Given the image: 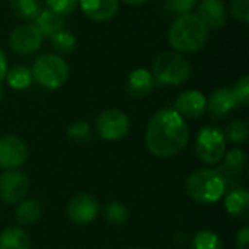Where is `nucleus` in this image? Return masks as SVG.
Masks as SVG:
<instances>
[{"label": "nucleus", "mask_w": 249, "mask_h": 249, "mask_svg": "<svg viewBox=\"0 0 249 249\" xmlns=\"http://www.w3.org/2000/svg\"><path fill=\"white\" fill-rule=\"evenodd\" d=\"M188 140V124L175 109H160L152 115L146 130V147L152 155L175 156L187 147Z\"/></svg>", "instance_id": "obj_1"}, {"label": "nucleus", "mask_w": 249, "mask_h": 249, "mask_svg": "<svg viewBox=\"0 0 249 249\" xmlns=\"http://www.w3.org/2000/svg\"><path fill=\"white\" fill-rule=\"evenodd\" d=\"M207 38V26L193 12L177 16L168 31V41L172 50L181 54H190L201 50L206 45Z\"/></svg>", "instance_id": "obj_2"}, {"label": "nucleus", "mask_w": 249, "mask_h": 249, "mask_svg": "<svg viewBox=\"0 0 249 249\" xmlns=\"http://www.w3.org/2000/svg\"><path fill=\"white\" fill-rule=\"evenodd\" d=\"M226 178L214 169H197L188 175L185 191L198 204H214L226 194Z\"/></svg>", "instance_id": "obj_3"}, {"label": "nucleus", "mask_w": 249, "mask_h": 249, "mask_svg": "<svg viewBox=\"0 0 249 249\" xmlns=\"http://www.w3.org/2000/svg\"><path fill=\"white\" fill-rule=\"evenodd\" d=\"M193 73L190 60L177 51H162L152 63V74L156 83L179 86L184 85Z\"/></svg>", "instance_id": "obj_4"}, {"label": "nucleus", "mask_w": 249, "mask_h": 249, "mask_svg": "<svg viewBox=\"0 0 249 249\" xmlns=\"http://www.w3.org/2000/svg\"><path fill=\"white\" fill-rule=\"evenodd\" d=\"M32 79L44 89L55 90L61 88L70 74L67 61L58 54H42L39 55L31 69Z\"/></svg>", "instance_id": "obj_5"}, {"label": "nucleus", "mask_w": 249, "mask_h": 249, "mask_svg": "<svg viewBox=\"0 0 249 249\" xmlns=\"http://www.w3.org/2000/svg\"><path fill=\"white\" fill-rule=\"evenodd\" d=\"M196 153L206 165L219 163L226 153V136L213 125L203 127L196 139Z\"/></svg>", "instance_id": "obj_6"}, {"label": "nucleus", "mask_w": 249, "mask_h": 249, "mask_svg": "<svg viewBox=\"0 0 249 249\" xmlns=\"http://www.w3.org/2000/svg\"><path fill=\"white\" fill-rule=\"evenodd\" d=\"M95 128L101 139L115 142L124 139L130 131V118L125 112L111 108L102 111L95 120Z\"/></svg>", "instance_id": "obj_7"}, {"label": "nucleus", "mask_w": 249, "mask_h": 249, "mask_svg": "<svg viewBox=\"0 0 249 249\" xmlns=\"http://www.w3.org/2000/svg\"><path fill=\"white\" fill-rule=\"evenodd\" d=\"M44 36L34 23H23L16 26L9 35L10 48L20 55L34 54L42 45Z\"/></svg>", "instance_id": "obj_8"}, {"label": "nucleus", "mask_w": 249, "mask_h": 249, "mask_svg": "<svg viewBox=\"0 0 249 249\" xmlns=\"http://www.w3.org/2000/svg\"><path fill=\"white\" fill-rule=\"evenodd\" d=\"M29 190L28 177L19 169H7L0 175V198L7 204L20 203Z\"/></svg>", "instance_id": "obj_9"}, {"label": "nucleus", "mask_w": 249, "mask_h": 249, "mask_svg": "<svg viewBox=\"0 0 249 249\" xmlns=\"http://www.w3.org/2000/svg\"><path fill=\"white\" fill-rule=\"evenodd\" d=\"M99 213L98 200L86 193L76 194L67 204V216L76 225H88L96 219Z\"/></svg>", "instance_id": "obj_10"}, {"label": "nucleus", "mask_w": 249, "mask_h": 249, "mask_svg": "<svg viewBox=\"0 0 249 249\" xmlns=\"http://www.w3.org/2000/svg\"><path fill=\"white\" fill-rule=\"evenodd\" d=\"M28 158V149L23 140L13 134L0 137V168L4 171L16 169L25 163Z\"/></svg>", "instance_id": "obj_11"}, {"label": "nucleus", "mask_w": 249, "mask_h": 249, "mask_svg": "<svg viewBox=\"0 0 249 249\" xmlns=\"http://www.w3.org/2000/svg\"><path fill=\"white\" fill-rule=\"evenodd\" d=\"M207 109V98L200 90H185L175 101V111L182 118H200Z\"/></svg>", "instance_id": "obj_12"}, {"label": "nucleus", "mask_w": 249, "mask_h": 249, "mask_svg": "<svg viewBox=\"0 0 249 249\" xmlns=\"http://www.w3.org/2000/svg\"><path fill=\"white\" fill-rule=\"evenodd\" d=\"M207 29H219L226 22V6L222 0L197 1V13Z\"/></svg>", "instance_id": "obj_13"}, {"label": "nucleus", "mask_w": 249, "mask_h": 249, "mask_svg": "<svg viewBox=\"0 0 249 249\" xmlns=\"http://www.w3.org/2000/svg\"><path fill=\"white\" fill-rule=\"evenodd\" d=\"M77 4L83 15L95 22L112 19L120 9V0H79Z\"/></svg>", "instance_id": "obj_14"}, {"label": "nucleus", "mask_w": 249, "mask_h": 249, "mask_svg": "<svg viewBox=\"0 0 249 249\" xmlns=\"http://www.w3.org/2000/svg\"><path fill=\"white\" fill-rule=\"evenodd\" d=\"M236 107L238 104L231 88L216 89L207 99V109L210 115L217 120L226 118Z\"/></svg>", "instance_id": "obj_15"}, {"label": "nucleus", "mask_w": 249, "mask_h": 249, "mask_svg": "<svg viewBox=\"0 0 249 249\" xmlns=\"http://www.w3.org/2000/svg\"><path fill=\"white\" fill-rule=\"evenodd\" d=\"M155 86H156V80L152 71L146 69H136L128 74L127 92L133 98H137V99L146 98L147 95H150Z\"/></svg>", "instance_id": "obj_16"}, {"label": "nucleus", "mask_w": 249, "mask_h": 249, "mask_svg": "<svg viewBox=\"0 0 249 249\" xmlns=\"http://www.w3.org/2000/svg\"><path fill=\"white\" fill-rule=\"evenodd\" d=\"M225 209L229 216L235 219H248L249 194L245 188L232 190L225 198Z\"/></svg>", "instance_id": "obj_17"}, {"label": "nucleus", "mask_w": 249, "mask_h": 249, "mask_svg": "<svg viewBox=\"0 0 249 249\" xmlns=\"http://www.w3.org/2000/svg\"><path fill=\"white\" fill-rule=\"evenodd\" d=\"M35 26L39 29V32L42 34V36L45 38H51L53 35H55L57 32H60L61 29H64V20L63 16L48 10V9H41L39 13L35 16Z\"/></svg>", "instance_id": "obj_18"}, {"label": "nucleus", "mask_w": 249, "mask_h": 249, "mask_svg": "<svg viewBox=\"0 0 249 249\" xmlns=\"http://www.w3.org/2000/svg\"><path fill=\"white\" fill-rule=\"evenodd\" d=\"M42 213V207L38 200H22L16 209L15 217L19 226L35 225Z\"/></svg>", "instance_id": "obj_19"}, {"label": "nucleus", "mask_w": 249, "mask_h": 249, "mask_svg": "<svg viewBox=\"0 0 249 249\" xmlns=\"http://www.w3.org/2000/svg\"><path fill=\"white\" fill-rule=\"evenodd\" d=\"M223 165L220 166L219 172L226 178V175L229 177H236V175H241L242 171L245 169V165H247V155L242 149H232L229 150L228 153H225L223 156Z\"/></svg>", "instance_id": "obj_20"}, {"label": "nucleus", "mask_w": 249, "mask_h": 249, "mask_svg": "<svg viewBox=\"0 0 249 249\" xmlns=\"http://www.w3.org/2000/svg\"><path fill=\"white\" fill-rule=\"evenodd\" d=\"M0 249H31L29 235L22 228H7L0 233Z\"/></svg>", "instance_id": "obj_21"}, {"label": "nucleus", "mask_w": 249, "mask_h": 249, "mask_svg": "<svg viewBox=\"0 0 249 249\" xmlns=\"http://www.w3.org/2000/svg\"><path fill=\"white\" fill-rule=\"evenodd\" d=\"M4 80H6L7 86L15 89V90H25L34 82L31 69H28L26 66H22V64H18V66H13L12 69H7Z\"/></svg>", "instance_id": "obj_22"}, {"label": "nucleus", "mask_w": 249, "mask_h": 249, "mask_svg": "<svg viewBox=\"0 0 249 249\" xmlns=\"http://www.w3.org/2000/svg\"><path fill=\"white\" fill-rule=\"evenodd\" d=\"M104 217L112 226H123V225L127 223V220L130 217V213H128L127 207L123 203L111 201L104 209Z\"/></svg>", "instance_id": "obj_23"}, {"label": "nucleus", "mask_w": 249, "mask_h": 249, "mask_svg": "<svg viewBox=\"0 0 249 249\" xmlns=\"http://www.w3.org/2000/svg\"><path fill=\"white\" fill-rule=\"evenodd\" d=\"M13 13L22 19H35L41 10V0H9Z\"/></svg>", "instance_id": "obj_24"}, {"label": "nucleus", "mask_w": 249, "mask_h": 249, "mask_svg": "<svg viewBox=\"0 0 249 249\" xmlns=\"http://www.w3.org/2000/svg\"><path fill=\"white\" fill-rule=\"evenodd\" d=\"M193 249H223L220 236L212 231H200L193 238Z\"/></svg>", "instance_id": "obj_25"}, {"label": "nucleus", "mask_w": 249, "mask_h": 249, "mask_svg": "<svg viewBox=\"0 0 249 249\" xmlns=\"http://www.w3.org/2000/svg\"><path fill=\"white\" fill-rule=\"evenodd\" d=\"M67 137L74 144H86L92 139V130L85 121H74L67 128Z\"/></svg>", "instance_id": "obj_26"}, {"label": "nucleus", "mask_w": 249, "mask_h": 249, "mask_svg": "<svg viewBox=\"0 0 249 249\" xmlns=\"http://www.w3.org/2000/svg\"><path fill=\"white\" fill-rule=\"evenodd\" d=\"M51 42H53L54 50L58 51L60 54H69L76 48V38L67 29H61L55 35H53Z\"/></svg>", "instance_id": "obj_27"}, {"label": "nucleus", "mask_w": 249, "mask_h": 249, "mask_svg": "<svg viewBox=\"0 0 249 249\" xmlns=\"http://www.w3.org/2000/svg\"><path fill=\"white\" fill-rule=\"evenodd\" d=\"M225 136L232 142V143H244L249 137V125L245 120H233L229 123Z\"/></svg>", "instance_id": "obj_28"}, {"label": "nucleus", "mask_w": 249, "mask_h": 249, "mask_svg": "<svg viewBox=\"0 0 249 249\" xmlns=\"http://www.w3.org/2000/svg\"><path fill=\"white\" fill-rule=\"evenodd\" d=\"M79 0H45V9L60 15L67 16L74 12Z\"/></svg>", "instance_id": "obj_29"}, {"label": "nucleus", "mask_w": 249, "mask_h": 249, "mask_svg": "<svg viewBox=\"0 0 249 249\" xmlns=\"http://www.w3.org/2000/svg\"><path fill=\"white\" fill-rule=\"evenodd\" d=\"M233 92V96L236 99L238 105H248L249 102V76L245 74L235 83L233 88H231Z\"/></svg>", "instance_id": "obj_30"}, {"label": "nucleus", "mask_w": 249, "mask_h": 249, "mask_svg": "<svg viewBox=\"0 0 249 249\" xmlns=\"http://www.w3.org/2000/svg\"><path fill=\"white\" fill-rule=\"evenodd\" d=\"M198 0H166V9L169 13L181 16L185 13H190L196 6Z\"/></svg>", "instance_id": "obj_31"}, {"label": "nucleus", "mask_w": 249, "mask_h": 249, "mask_svg": "<svg viewBox=\"0 0 249 249\" xmlns=\"http://www.w3.org/2000/svg\"><path fill=\"white\" fill-rule=\"evenodd\" d=\"M231 13L238 22L244 25L249 23V0H232Z\"/></svg>", "instance_id": "obj_32"}, {"label": "nucleus", "mask_w": 249, "mask_h": 249, "mask_svg": "<svg viewBox=\"0 0 249 249\" xmlns=\"http://www.w3.org/2000/svg\"><path fill=\"white\" fill-rule=\"evenodd\" d=\"M236 248L249 249V226H244L236 235Z\"/></svg>", "instance_id": "obj_33"}, {"label": "nucleus", "mask_w": 249, "mask_h": 249, "mask_svg": "<svg viewBox=\"0 0 249 249\" xmlns=\"http://www.w3.org/2000/svg\"><path fill=\"white\" fill-rule=\"evenodd\" d=\"M6 73H7V58H6L4 51L0 48V83L4 80Z\"/></svg>", "instance_id": "obj_34"}, {"label": "nucleus", "mask_w": 249, "mask_h": 249, "mask_svg": "<svg viewBox=\"0 0 249 249\" xmlns=\"http://www.w3.org/2000/svg\"><path fill=\"white\" fill-rule=\"evenodd\" d=\"M121 1H124L127 4H131V6H139V4H143V3H146L149 0H121Z\"/></svg>", "instance_id": "obj_35"}, {"label": "nucleus", "mask_w": 249, "mask_h": 249, "mask_svg": "<svg viewBox=\"0 0 249 249\" xmlns=\"http://www.w3.org/2000/svg\"><path fill=\"white\" fill-rule=\"evenodd\" d=\"M3 95H4V90H3V88H1V83H0V98H3Z\"/></svg>", "instance_id": "obj_36"}, {"label": "nucleus", "mask_w": 249, "mask_h": 249, "mask_svg": "<svg viewBox=\"0 0 249 249\" xmlns=\"http://www.w3.org/2000/svg\"><path fill=\"white\" fill-rule=\"evenodd\" d=\"M130 249H144V248H139V247H136V248H130Z\"/></svg>", "instance_id": "obj_37"}]
</instances>
